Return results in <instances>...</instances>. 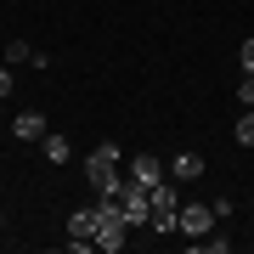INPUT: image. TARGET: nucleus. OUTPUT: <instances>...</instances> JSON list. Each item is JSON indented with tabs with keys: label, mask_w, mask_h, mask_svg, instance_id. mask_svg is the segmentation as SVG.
<instances>
[{
	"label": "nucleus",
	"mask_w": 254,
	"mask_h": 254,
	"mask_svg": "<svg viewBox=\"0 0 254 254\" xmlns=\"http://www.w3.org/2000/svg\"><path fill=\"white\" fill-rule=\"evenodd\" d=\"M113 198H119V209H125V220H130V226H147L153 203H147V187L136 181V175H125V181L113 187Z\"/></svg>",
	"instance_id": "7ed1b4c3"
},
{
	"label": "nucleus",
	"mask_w": 254,
	"mask_h": 254,
	"mask_svg": "<svg viewBox=\"0 0 254 254\" xmlns=\"http://www.w3.org/2000/svg\"><path fill=\"white\" fill-rule=\"evenodd\" d=\"M209 220H215V203H181V220H175V232L203 237V232H209Z\"/></svg>",
	"instance_id": "39448f33"
},
{
	"label": "nucleus",
	"mask_w": 254,
	"mask_h": 254,
	"mask_svg": "<svg viewBox=\"0 0 254 254\" xmlns=\"http://www.w3.org/2000/svg\"><path fill=\"white\" fill-rule=\"evenodd\" d=\"M170 175H175V181H198V175H203V153H175L170 158Z\"/></svg>",
	"instance_id": "6e6552de"
},
{
	"label": "nucleus",
	"mask_w": 254,
	"mask_h": 254,
	"mask_svg": "<svg viewBox=\"0 0 254 254\" xmlns=\"http://www.w3.org/2000/svg\"><path fill=\"white\" fill-rule=\"evenodd\" d=\"M6 63H17V68H23V63H28V68H46L51 57H40V51H28V40H11V46H6Z\"/></svg>",
	"instance_id": "1a4fd4ad"
},
{
	"label": "nucleus",
	"mask_w": 254,
	"mask_h": 254,
	"mask_svg": "<svg viewBox=\"0 0 254 254\" xmlns=\"http://www.w3.org/2000/svg\"><path fill=\"white\" fill-rule=\"evenodd\" d=\"M237 102H249V108H254V73H243V85H237Z\"/></svg>",
	"instance_id": "ddd939ff"
},
{
	"label": "nucleus",
	"mask_w": 254,
	"mask_h": 254,
	"mask_svg": "<svg viewBox=\"0 0 254 254\" xmlns=\"http://www.w3.org/2000/svg\"><path fill=\"white\" fill-rule=\"evenodd\" d=\"M237 141H243V147H254V108L237 119Z\"/></svg>",
	"instance_id": "9b49d317"
},
{
	"label": "nucleus",
	"mask_w": 254,
	"mask_h": 254,
	"mask_svg": "<svg viewBox=\"0 0 254 254\" xmlns=\"http://www.w3.org/2000/svg\"><path fill=\"white\" fill-rule=\"evenodd\" d=\"M147 203H153V215H147V226L170 237V232H175V220H181V192L158 181V187H147Z\"/></svg>",
	"instance_id": "f03ea898"
},
{
	"label": "nucleus",
	"mask_w": 254,
	"mask_h": 254,
	"mask_svg": "<svg viewBox=\"0 0 254 254\" xmlns=\"http://www.w3.org/2000/svg\"><path fill=\"white\" fill-rule=\"evenodd\" d=\"M237 63H243V73H254V34L243 40V46H237Z\"/></svg>",
	"instance_id": "f8f14e48"
},
{
	"label": "nucleus",
	"mask_w": 254,
	"mask_h": 254,
	"mask_svg": "<svg viewBox=\"0 0 254 254\" xmlns=\"http://www.w3.org/2000/svg\"><path fill=\"white\" fill-rule=\"evenodd\" d=\"M85 181H91L96 192H113L119 187V141L91 147V158H85Z\"/></svg>",
	"instance_id": "f257e3e1"
},
{
	"label": "nucleus",
	"mask_w": 254,
	"mask_h": 254,
	"mask_svg": "<svg viewBox=\"0 0 254 254\" xmlns=\"http://www.w3.org/2000/svg\"><path fill=\"white\" fill-rule=\"evenodd\" d=\"M68 249H96V209H73L68 215Z\"/></svg>",
	"instance_id": "20e7f679"
},
{
	"label": "nucleus",
	"mask_w": 254,
	"mask_h": 254,
	"mask_svg": "<svg viewBox=\"0 0 254 254\" xmlns=\"http://www.w3.org/2000/svg\"><path fill=\"white\" fill-rule=\"evenodd\" d=\"M46 113H34V108H28V113H17V119H11V136H17V141H46Z\"/></svg>",
	"instance_id": "423d86ee"
},
{
	"label": "nucleus",
	"mask_w": 254,
	"mask_h": 254,
	"mask_svg": "<svg viewBox=\"0 0 254 254\" xmlns=\"http://www.w3.org/2000/svg\"><path fill=\"white\" fill-rule=\"evenodd\" d=\"M0 232H6V209H0Z\"/></svg>",
	"instance_id": "2eb2a0df"
},
{
	"label": "nucleus",
	"mask_w": 254,
	"mask_h": 254,
	"mask_svg": "<svg viewBox=\"0 0 254 254\" xmlns=\"http://www.w3.org/2000/svg\"><path fill=\"white\" fill-rule=\"evenodd\" d=\"M130 175H136L141 187H158V181H164V158H153V153H136V158H130Z\"/></svg>",
	"instance_id": "0eeeda50"
},
{
	"label": "nucleus",
	"mask_w": 254,
	"mask_h": 254,
	"mask_svg": "<svg viewBox=\"0 0 254 254\" xmlns=\"http://www.w3.org/2000/svg\"><path fill=\"white\" fill-rule=\"evenodd\" d=\"M0 96H11V63H0Z\"/></svg>",
	"instance_id": "4468645a"
},
{
	"label": "nucleus",
	"mask_w": 254,
	"mask_h": 254,
	"mask_svg": "<svg viewBox=\"0 0 254 254\" xmlns=\"http://www.w3.org/2000/svg\"><path fill=\"white\" fill-rule=\"evenodd\" d=\"M40 153H46L51 164H68V136H57V130H46V141H40Z\"/></svg>",
	"instance_id": "9d476101"
}]
</instances>
